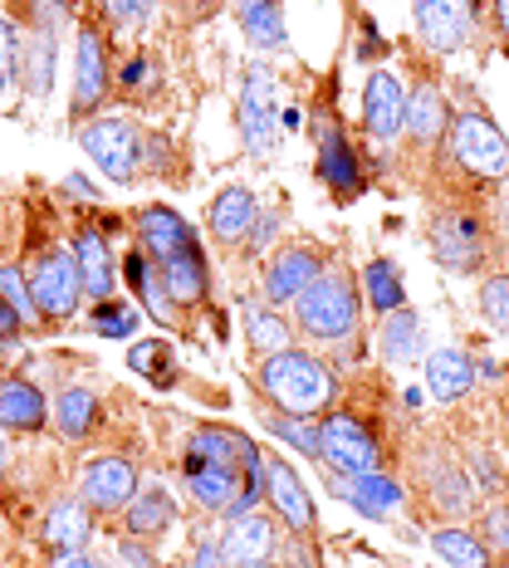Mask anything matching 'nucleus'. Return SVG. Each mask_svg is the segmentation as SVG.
Returning a JSON list of instances; mask_svg holds the SVG:
<instances>
[{"instance_id": "nucleus-1", "label": "nucleus", "mask_w": 509, "mask_h": 568, "mask_svg": "<svg viewBox=\"0 0 509 568\" xmlns=\"http://www.w3.org/2000/svg\"><path fill=\"white\" fill-rule=\"evenodd\" d=\"M363 290L358 275L343 265V255L294 300V338L314 353L334 358H363Z\"/></svg>"}, {"instance_id": "nucleus-2", "label": "nucleus", "mask_w": 509, "mask_h": 568, "mask_svg": "<svg viewBox=\"0 0 509 568\" xmlns=\"http://www.w3.org/2000/svg\"><path fill=\"white\" fill-rule=\"evenodd\" d=\"M255 393L265 397L269 407L289 412V417H324L343 397V383H338V373L328 368L324 353L304 348V343H289V348L255 363Z\"/></svg>"}, {"instance_id": "nucleus-3", "label": "nucleus", "mask_w": 509, "mask_h": 568, "mask_svg": "<svg viewBox=\"0 0 509 568\" xmlns=\"http://www.w3.org/2000/svg\"><path fill=\"white\" fill-rule=\"evenodd\" d=\"M426 245L451 275H485L495 260V216L485 211V196L451 192L436 201L426 216Z\"/></svg>"}, {"instance_id": "nucleus-4", "label": "nucleus", "mask_w": 509, "mask_h": 568, "mask_svg": "<svg viewBox=\"0 0 509 568\" xmlns=\"http://www.w3.org/2000/svg\"><path fill=\"white\" fill-rule=\"evenodd\" d=\"M436 162L460 176V192L485 196L509 182V138L490 118V109L466 99V109H456V118H451V138H446Z\"/></svg>"}, {"instance_id": "nucleus-5", "label": "nucleus", "mask_w": 509, "mask_h": 568, "mask_svg": "<svg viewBox=\"0 0 509 568\" xmlns=\"http://www.w3.org/2000/svg\"><path fill=\"white\" fill-rule=\"evenodd\" d=\"M304 128H309V138H314V172H318V182L328 186V196H334L338 206L358 201L373 186V172H368V158L353 148L348 128H343V118H338V74L318 89L314 109L304 113Z\"/></svg>"}, {"instance_id": "nucleus-6", "label": "nucleus", "mask_w": 509, "mask_h": 568, "mask_svg": "<svg viewBox=\"0 0 509 568\" xmlns=\"http://www.w3.org/2000/svg\"><path fill=\"white\" fill-rule=\"evenodd\" d=\"M411 69V89H407V123H401V138H407V158H417L421 168L441 158L446 138H451V99H446V79L436 64L407 54Z\"/></svg>"}, {"instance_id": "nucleus-7", "label": "nucleus", "mask_w": 509, "mask_h": 568, "mask_svg": "<svg viewBox=\"0 0 509 568\" xmlns=\"http://www.w3.org/2000/svg\"><path fill=\"white\" fill-rule=\"evenodd\" d=\"M113 99V30L103 16H84L74 30V93H69V118L89 123Z\"/></svg>"}, {"instance_id": "nucleus-8", "label": "nucleus", "mask_w": 509, "mask_h": 568, "mask_svg": "<svg viewBox=\"0 0 509 568\" xmlns=\"http://www.w3.org/2000/svg\"><path fill=\"white\" fill-rule=\"evenodd\" d=\"M334 260L338 255L328 251V245L309 241V235H289V241H279L275 251L259 260V300L275 304V310H294V300H299Z\"/></svg>"}, {"instance_id": "nucleus-9", "label": "nucleus", "mask_w": 509, "mask_h": 568, "mask_svg": "<svg viewBox=\"0 0 509 568\" xmlns=\"http://www.w3.org/2000/svg\"><path fill=\"white\" fill-rule=\"evenodd\" d=\"M318 442H324V466L348 470V476L383 470V460H387L377 422H368L358 407H338V402L318 417Z\"/></svg>"}, {"instance_id": "nucleus-10", "label": "nucleus", "mask_w": 509, "mask_h": 568, "mask_svg": "<svg viewBox=\"0 0 509 568\" xmlns=\"http://www.w3.org/2000/svg\"><path fill=\"white\" fill-rule=\"evenodd\" d=\"M279 79L269 74L265 64H251L241 74V93H235V128H241V142H245V152L259 162H269L275 158V148H279Z\"/></svg>"}, {"instance_id": "nucleus-11", "label": "nucleus", "mask_w": 509, "mask_h": 568, "mask_svg": "<svg viewBox=\"0 0 509 568\" xmlns=\"http://www.w3.org/2000/svg\"><path fill=\"white\" fill-rule=\"evenodd\" d=\"M142 133H147V128H138L133 118L99 113V118H89V123H79V148L99 162L109 182L133 186L142 176Z\"/></svg>"}, {"instance_id": "nucleus-12", "label": "nucleus", "mask_w": 509, "mask_h": 568, "mask_svg": "<svg viewBox=\"0 0 509 568\" xmlns=\"http://www.w3.org/2000/svg\"><path fill=\"white\" fill-rule=\"evenodd\" d=\"M26 280H30V300H34V310H40L44 328H50V324H69V318L79 314L84 280H79L74 251H44L26 270Z\"/></svg>"}, {"instance_id": "nucleus-13", "label": "nucleus", "mask_w": 509, "mask_h": 568, "mask_svg": "<svg viewBox=\"0 0 509 568\" xmlns=\"http://www.w3.org/2000/svg\"><path fill=\"white\" fill-rule=\"evenodd\" d=\"M241 485H245L241 466H231V460H211V456L192 452V446H182V490L201 515H226L231 500L241 495Z\"/></svg>"}, {"instance_id": "nucleus-14", "label": "nucleus", "mask_w": 509, "mask_h": 568, "mask_svg": "<svg viewBox=\"0 0 509 568\" xmlns=\"http://www.w3.org/2000/svg\"><path fill=\"white\" fill-rule=\"evenodd\" d=\"M411 16H417L421 50H431L436 59H451L476 40V10H470V0H411Z\"/></svg>"}, {"instance_id": "nucleus-15", "label": "nucleus", "mask_w": 509, "mask_h": 568, "mask_svg": "<svg viewBox=\"0 0 509 568\" xmlns=\"http://www.w3.org/2000/svg\"><path fill=\"white\" fill-rule=\"evenodd\" d=\"M138 490H142L138 466L128 456H93L89 466L79 470V500H84L93 515H123Z\"/></svg>"}, {"instance_id": "nucleus-16", "label": "nucleus", "mask_w": 509, "mask_h": 568, "mask_svg": "<svg viewBox=\"0 0 509 568\" xmlns=\"http://www.w3.org/2000/svg\"><path fill=\"white\" fill-rule=\"evenodd\" d=\"M265 470H269V495L265 510L279 519V529H294V535H318V515H314V495L304 476L289 466V460L265 452Z\"/></svg>"}, {"instance_id": "nucleus-17", "label": "nucleus", "mask_w": 509, "mask_h": 568, "mask_svg": "<svg viewBox=\"0 0 509 568\" xmlns=\"http://www.w3.org/2000/svg\"><path fill=\"white\" fill-rule=\"evenodd\" d=\"M118 270H123V280H128V290H133V304L142 310V318H152V324H162V328H182L186 324V310L172 300L167 280H162V265H152L138 245L118 260Z\"/></svg>"}, {"instance_id": "nucleus-18", "label": "nucleus", "mask_w": 509, "mask_h": 568, "mask_svg": "<svg viewBox=\"0 0 509 568\" xmlns=\"http://www.w3.org/2000/svg\"><path fill=\"white\" fill-rule=\"evenodd\" d=\"M113 99H123L128 109H157V103H167V69H162L157 50L113 54Z\"/></svg>"}, {"instance_id": "nucleus-19", "label": "nucleus", "mask_w": 509, "mask_h": 568, "mask_svg": "<svg viewBox=\"0 0 509 568\" xmlns=\"http://www.w3.org/2000/svg\"><path fill=\"white\" fill-rule=\"evenodd\" d=\"M255 216H259V196L245 182H226L206 206V231H211V241H216L221 251L235 255L245 245V235H251Z\"/></svg>"}, {"instance_id": "nucleus-20", "label": "nucleus", "mask_w": 509, "mask_h": 568, "mask_svg": "<svg viewBox=\"0 0 509 568\" xmlns=\"http://www.w3.org/2000/svg\"><path fill=\"white\" fill-rule=\"evenodd\" d=\"M401 123H407V89L397 74L373 69L368 84H363V133L373 142H397Z\"/></svg>"}, {"instance_id": "nucleus-21", "label": "nucleus", "mask_w": 509, "mask_h": 568, "mask_svg": "<svg viewBox=\"0 0 509 568\" xmlns=\"http://www.w3.org/2000/svg\"><path fill=\"white\" fill-rule=\"evenodd\" d=\"M275 544H279V519L269 515V510H251V515L226 519L221 554H226L231 568H255V564L275 559Z\"/></svg>"}, {"instance_id": "nucleus-22", "label": "nucleus", "mask_w": 509, "mask_h": 568, "mask_svg": "<svg viewBox=\"0 0 509 568\" xmlns=\"http://www.w3.org/2000/svg\"><path fill=\"white\" fill-rule=\"evenodd\" d=\"M162 280H167L172 300L182 304L186 314L211 310V260H206V245H201L196 235L172 260H162Z\"/></svg>"}, {"instance_id": "nucleus-23", "label": "nucleus", "mask_w": 509, "mask_h": 568, "mask_svg": "<svg viewBox=\"0 0 509 568\" xmlns=\"http://www.w3.org/2000/svg\"><path fill=\"white\" fill-rule=\"evenodd\" d=\"M417 495H421L426 510H436V515H470L476 510V490H470V476L456 456H436L431 466L421 470Z\"/></svg>"}, {"instance_id": "nucleus-24", "label": "nucleus", "mask_w": 509, "mask_h": 568, "mask_svg": "<svg viewBox=\"0 0 509 568\" xmlns=\"http://www.w3.org/2000/svg\"><path fill=\"white\" fill-rule=\"evenodd\" d=\"M377 353H383L387 368H411V363H426V324L411 304L377 318Z\"/></svg>"}, {"instance_id": "nucleus-25", "label": "nucleus", "mask_w": 509, "mask_h": 568, "mask_svg": "<svg viewBox=\"0 0 509 568\" xmlns=\"http://www.w3.org/2000/svg\"><path fill=\"white\" fill-rule=\"evenodd\" d=\"M133 231H138V251L152 260V265H162V260H172L182 251L186 241H192V226H186V216L176 206H142L133 216Z\"/></svg>"}, {"instance_id": "nucleus-26", "label": "nucleus", "mask_w": 509, "mask_h": 568, "mask_svg": "<svg viewBox=\"0 0 509 568\" xmlns=\"http://www.w3.org/2000/svg\"><path fill=\"white\" fill-rule=\"evenodd\" d=\"M74 265H79V280H84V294L93 304L99 300H113L118 290V260H113V245L99 226H79L74 235Z\"/></svg>"}, {"instance_id": "nucleus-27", "label": "nucleus", "mask_w": 509, "mask_h": 568, "mask_svg": "<svg viewBox=\"0 0 509 568\" xmlns=\"http://www.w3.org/2000/svg\"><path fill=\"white\" fill-rule=\"evenodd\" d=\"M235 26L259 54L289 50V26H284V0H235Z\"/></svg>"}, {"instance_id": "nucleus-28", "label": "nucleus", "mask_w": 509, "mask_h": 568, "mask_svg": "<svg viewBox=\"0 0 509 568\" xmlns=\"http://www.w3.org/2000/svg\"><path fill=\"white\" fill-rule=\"evenodd\" d=\"M172 525H176V500L162 485H142L123 510V535H133L142 544H157Z\"/></svg>"}, {"instance_id": "nucleus-29", "label": "nucleus", "mask_w": 509, "mask_h": 568, "mask_svg": "<svg viewBox=\"0 0 509 568\" xmlns=\"http://www.w3.org/2000/svg\"><path fill=\"white\" fill-rule=\"evenodd\" d=\"M421 368H426V387H431V397L446 402V407L476 387V358H470L466 348H431Z\"/></svg>"}, {"instance_id": "nucleus-30", "label": "nucleus", "mask_w": 509, "mask_h": 568, "mask_svg": "<svg viewBox=\"0 0 509 568\" xmlns=\"http://www.w3.org/2000/svg\"><path fill=\"white\" fill-rule=\"evenodd\" d=\"M241 324H245V343H251V353H259V358H269V353L294 343V318L275 310V304H265L259 294H251L241 304Z\"/></svg>"}, {"instance_id": "nucleus-31", "label": "nucleus", "mask_w": 509, "mask_h": 568, "mask_svg": "<svg viewBox=\"0 0 509 568\" xmlns=\"http://www.w3.org/2000/svg\"><path fill=\"white\" fill-rule=\"evenodd\" d=\"M50 402L26 377H0V432H44Z\"/></svg>"}, {"instance_id": "nucleus-32", "label": "nucleus", "mask_w": 509, "mask_h": 568, "mask_svg": "<svg viewBox=\"0 0 509 568\" xmlns=\"http://www.w3.org/2000/svg\"><path fill=\"white\" fill-rule=\"evenodd\" d=\"M363 519H377V525H387L401 505H407V490H401V480H393L387 470H363V476L348 480V500Z\"/></svg>"}, {"instance_id": "nucleus-33", "label": "nucleus", "mask_w": 509, "mask_h": 568, "mask_svg": "<svg viewBox=\"0 0 509 568\" xmlns=\"http://www.w3.org/2000/svg\"><path fill=\"white\" fill-rule=\"evenodd\" d=\"M358 290H363V304L373 310V318L393 314L407 304V284H401V265L393 255H373L368 265L358 270Z\"/></svg>"}, {"instance_id": "nucleus-34", "label": "nucleus", "mask_w": 509, "mask_h": 568, "mask_svg": "<svg viewBox=\"0 0 509 568\" xmlns=\"http://www.w3.org/2000/svg\"><path fill=\"white\" fill-rule=\"evenodd\" d=\"M40 535L50 549H84L93 539V510L84 500H54L40 519Z\"/></svg>"}, {"instance_id": "nucleus-35", "label": "nucleus", "mask_w": 509, "mask_h": 568, "mask_svg": "<svg viewBox=\"0 0 509 568\" xmlns=\"http://www.w3.org/2000/svg\"><path fill=\"white\" fill-rule=\"evenodd\" d=\"M142 176H162V182H172V186L192 182L186 152L172 142L167 128H147V133H142Z\"/></svg>"}, {"instance_id": "nucleus-36", "label": "nucleus", "mask_w": 509, "mask_h": 568, "mask_svg": "<svg viewBox=\"0 0 509 568\" xmlns=\"http://www.w3.org/2000/svg\"><path fill=\"white\" fill-rule=\"evenodd\" d=\"M259 422H265V432L275 436V442L284 446H294L299 456H309L324 466V442H318V417H289V412H279V407H259Z\"/></svg>"}, {"instance_id": "nucleus-37", "label": "nucleus", "mask_w": 509, "mask_h": 568, "mask_svg": "<svg viewBox=\"0 0 509 568\" xmlns=\"http://www.w3.org/2000/svg\"><path fill=\"white\" fill-rule=\"evenodd\" d=\"M431 554L446 568H490L495 564V554L476 539V529H456V525L431 529Z\"/></svg>"}, {"instance_id": "nucleus-38", "label": "nucleus", "mask_w": 509, "mask_h": 568, "mask_svg": "<svg viewBox=\"0 0 509 568\" xmlns=\"http://www.w3.org/2000/svg\"><path fill=\"white\" fill-rule=\"evenodd\" d=\"M54 417H59V432H64L69 442H89V436L99 432V422H103V407H99V397H93L89 387H64V393H59Z\"/></svg>"}, {"instance_id": "nucleus-39", "label": "nucleus", "mask_w": 509, "mask_h": 568, "mask_svg": "<svg viewBox=\"0 0 509 568\" xmlns=\"http://www.w3.org/2000/svg\"><path fill=\"white\" fill-rule=\"evenodd\" d=\"M128 368L142 373L152 387H176V353L167 338H138L128 348Z\"/></svg>"}, {"instance_id": "nucleus-40", "label": "nucleus", "mask_w": 509, "mask_h": 568, "mask_svg": "<svg viewBox=\"0 0 509 568\" xmlns=\"http://www.w3.org/2000/svg\"><path fill=\"white\" fill-rule=\"evenodd\" d=\"M138 324H142V310L128 304V300H99L89 310V328L99 338H133Z\"/></svg>"}, {"instance_id": "nucleus-41", "label": "nucleus", "mask_w": 509, "mask_h": 568, "mask_svg": "<svg viewBox=\"0 0 509 568\" xmlns=\"http://www.w3.org/2000/svg\"><path fill=\"white\" fill-rule=\"evenodd\" d=\"M20 79L30 84V93L54 89V34H30L26 59H20Z\"/></svg>"}, {"instance_id": "nucleus-42", "label": "nucleus", "mask_w": 509, "mask_h": 568, "mask_svg": "<svg viewBox=\"0 0 509 568\" xmlns=\"http://www.w3.org/2000/svg\"><path fill=\"white\" fill-rule=\"evenodd\" d=\"M476 539L490 554H509V495H490L476 510Z\"/></svg>"}, {"instance_id": "nucleus-43", "label": "nucleus", "mask_w": 509, "mask_h": 568, "mask_svg": "<svg viewBox=\"0 0 509 568\" xmlns=\"http://www.w3.org/2000/svg\"><path fill=\"white\" fill-rule=\"evenodd\" d=\"M0 300L26 318V328H44V318H40V310H34V300H30V280H26V270H20L16 260H0Z\"/></svg>"}, {"instance_id": "nucleus-44", "label": "nucleus", "mask_w": 509, "mask_h": 568, "mask_svg": "<svg viewBox=\"0 0 509 568\" xmlns=\"http://www.w3.org/2000/svg\"><path fill=\"white\" fill-rule=\"evenodd\" d=\"M103 6V26L118 34H142L157 16V0H99Z\"/></svg>"}, {"instance_id": "nucleus-45", "label": "nucleus", "mask_w": 509, "mask_h": 568, "mask_svg": "<svg viewBox=\"0 0 509 568\" xmlns=\"http://www.w3.org/2000/svg\"><path fill=\"white\" fill-rule=\"evenodd\" d=\"M275 564H279V568H324V549H318V535H294V529H279Z\"/></svg>"}, {"instance_id": "nucleus-46", "label": "nucleus", "mask_w": 509, "mask_h": 568, "mask_svg": "<svg viewBox=\"0 0 509 568\" xmlns=\"http://www.w3.org/2000/svg\"><path fill=\"white\" fill-rule=\"evenodd\" d=\"M480 314L490 318V328L509 334V270H490L480 280Z\"/></svg>"}, {"instance_id": "nucleus-47", "label": "nucleus", "mask_w": 509, "mask_h": 568, "mask_svg": "<svg viewBox=\"0 0 509 568\" xmlns=\"http://www.w3.org/2000/svg\"><path fill=\"white\" fill-rule=\"evenodd\" d=\"M20 59H26V34L16 30V20L0 16V93L20 84Z\"/></svg>"}, {"instance_id": "nucleus-48", "label": "nucleus", "mask_w": 509, "mask_h": 568, "mask_svg": "<svg viewBox=\"0 0 509 568\" xmlns=\"http://www.w3.org/2000/svg\"><path fill=\"white\" fill-rule=\"evenodd\" d=\"M279 226H284L279 211H265V206H259L255 226H251V235H245V245H241L235 255H245V260H265V255L279 245Z\"/></svg>"}, {"instance_id": "nucleus-49", "label": "nucleus", "mask_w": 509, "mask_h": 568, "mask_svg": "<svg viewBox=\"0 0 509 568\" xmlns=\"http://www.w3.org/2000/svg\"><path fill=\"white\" fill-rule=\"evenodd\" d=\"M118 554H123L128 568H157V559H152V544H142L133 535H118Z\"/></svg>"}, {"instance_id": "nucleus-50", "label": "nucleus", "mask_w": 509, "mask_h": 568, "mask_svg": "<svg viewBox=\"0 0 509 568\" xmlns=\"http://www.w3.org/2000/svg\"><path fill=\"white\" fill-rule=\"evenodd\" d=\"M186 568H231L226 554H221V539H196L192 559H186Z\"/></svg>"}, {"instance_id": "nucleus-51", "label": "nucleus", "mask_w": 509, "mask_h": 568, "mask_svg": "<svg viewBox=\"0 0 509 568\" xmlns=\"http://www.w3.org/2000/svg\"><path fill=\"white\" fill-rule=\"evenodd\" d=\"M44 568H103V564L84 549H50V564Z\"/></svg>"}, {"instance_id": "nucleus-52", "label": "nucleus", "mask_w": 509, "mask_h": 568, "mask_svg": "<svg viewBox=\"0 0 509 568\" xmlns=\"http://www.w3.org/2000/svg\"><path fill=\"white\" fill-rule=\"evenodd\" d=\"M353 54H358L363 64H373V59H383V54H387V40L368 26V20H363V40H358V50H353Z\"/></svg>"}, {"instance_id": "nucleus-53", "label": "nucleus", "mask_w": 509, "mask_h": 568, "mask_svg": "<svg viewBox=\"0 0 509 568\" xmlns=\"http://www.w3.org/2000/svg\"><path fill=\"white\" fill-rule=\"evenodd\" d=\"M20 334H30V328H26V318H20L16 310H10V304H6V300H0V343L20 338Z\"/></svg>"}, {"instance_id": "nucleus-54", "label": "nucleus", "mask_w": 509, "mask_h": 568, "mask_svg": "<svg viewBox=\"0 0 509 568\" xmlns=\"http://www.w3.org/2000/svg\"><path fill=\"white\" fill-rule=\"evenodd\" d=\"M485 16H490V26L505 40V54H509V0H490V10H485ZM480 26H485V20H480Z\"/></svg>"}, {"instance_id": "nucleus-55", "label": "nucleus", "mask_w": 509, "mask_h": 568, "mask_svg": "<svg viewBox=\"0 0 509 568\" xmlns=\"http://www.w3.org/2000/svg\"><path fill=\"white\" fill-rule=\"evenodd\" d=\"M279 128H284V133H299V128H304V109H284L279 113Z\"/></svg>"}, {"instance_id": "nucleus-56", "label": "nucleus", "mask_w": 509, "mask_h": 568, "mask_svg": "<svg viewBox=\"0 0 509 568\" xmlns=\"http://www.w3.org/2000/svg\"><path fill=\"white\" fill-rule=\"evenodd\" d=\"M6 466H10V452H6V442H0V476H6Z\"/></svg>"}, {"instance_id": "nucleus-57", "label": "nucleus", "mask_w": 509, "mask_h": 568, "mask_svg": "<svg viewBox=\"0 0 509 568\" xmlns=\"http://www.w3.org/2000/svg\"><path fill=\"white\" fill-rule=\"evenodd\" d=\"M490 568H509V554H495V564Z\"/></svg>"}, {"instance_id": "nucleus-58", "label": "nucleus", "mask_w": 509, "mask_h": 568, "mask_svg": "<svg viewBox=\"0 0 509 568\" xmlns=\"http://www.w3.org/2000/svg\"><path fill=\"white\" fill-rule=\"evenodd\" d=\"M255 568H279V564H275V559H269V564H255Z\"/></svg>"}, {"instance_id": "nucleus-59", "label": "nucleus", "mask_w": 509, "mask_h": 568, "mask_svg": "<svg viewBox=\"0 0 509 568\" xmlns=\"http://www.w3.org/2000/svg\"><path fill=\"white\" fill-rule=\"evenodd\" d=\"M343 6H348V10H358V0H343Z\"/></svg>"}, {"instance_id": "nucleus-60", "label": "nucleus", "mask_w": 509, "mask_h": 568, "mask_svg": "<svg viewBox=\"0 0 509 568\" xmlns=\"http://www.w3.org/2000/svg\"><path fill=\"white\" fill-rule=\"evenodd\" d=\"M441 568H446V564H441Z\"/></svg>"}]
</instances>
